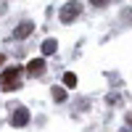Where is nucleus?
Here are the masks:
<instances>
[{"instance_id":"obj_1","label":"nucleus","mask_w":132,"mask_h":132,"mask_svg":"<svg viewBox=\"0 0 132 132\" xmlns=\"http://www.w3.org/2000/svg\"><path fill=\"white\" fill-rule=\"evenodd\" d=\"M19 74H21L19 66H11V69H5L3 77H0V87H3V90H16V87H21Z\"/></svg>"},{"instance_id":"obj_2","label":"nucleus","mask_w":132,"mask_h":132,"mask_svg":"<svg viewBox=\"0 0 132 132\" xmlns=\"http://www.w3.org/2000/svg\"><path fill=\"white\" fill-rule=\"evenodd\" d=\"M79 13H82V5L77 3V0H69V3H66V5L61 8V13H58V19L63 21V24H71V21H74L77 16H79Z\"/></svg>"},{"instance_id":"obj_3","label":"nucleus","mask_w":132,"mask_h":132,"mask_svg":"<svg viewBox=\"0 0 132 132\" xmlns=\"http://www.w3.org/2000/svg\"><path fill=\"white\" fill-rule=\"evenodd\" d=\"M27 74L29 77H42V74H45V61H42V58H32L27 63Z\"/></svg>"},{"instance_id":"obj_4","label":"nucleus","mask_w":132,"mask_h":132,"mask_svg":"<svg viewBox=\"0 0 132 132\" xmlns=\"http://www.w3.org/2000/svg\"><path fill=\"white\" fill-rule=\"evenodd\" d=\"M27 122H29V111H27L24 106H19L16 111H13V119H11V124H13V127H24Z\"/></svg>"},{"instance_id":"obj_5","label":"nucleus","mask_w":132,"mask_h":132,"mask_svg":"<svg viewBox=\"0 0 132 132\" xmlns=\"http://www.w3.org/2000/svg\"><path fill=\"white\" fill-rule=\"evenodd\" d=\"M32 32H35V24L32 21H24V24H19L16 29H13V37L16 40H24V37H29Z\"/></svg>"},{"instance_id":"obj_6","label":"nucleus","mask_w":132,"mask_h":132,"mask_svg":"<svg viewBox=\"0 0 132 132\" xmlns=\"http://www.w3.org/2000/svg\"><path fill=\"white\" fill-rule=\"evenodd\" d=\"M56 50H58V42L56 40H45V42H42V56H53Z\"/></svg>"},{"instance_id":"obj_7","label":"nucleus","mask_w":132,"mask_h":132,"mask_svg":"<svg viewBox=\"0 0 132 132\" xmlns=\"http://www.w3.org/2000/svg\"><path fill=\"white\" fill-rule=\"evenodd\" d=\"M53 101H58V103L66 101V90L63 87H53Z\"/></svg>"},{"instance_id":"obj_8","label":"nucleus","mask_w":132,"mask_h":132,"mask_svg":"<svg viewBox=\"0 0 132 132\" xmlns=\"http://www.w3.org/2000/svg\"><path fill=\"white\" fill-rule=\"evenodd\" d=\"M63 85H66V87H74V85H77V74L66 71V74H63Z\"/></svg>"},{"instance_id":"obj_9","label":"nucleus","mask_w":132,"mask_h":132,"mask_svg":"<svg viewBox=\"0 0 132 132\" xmlns=\"http://www.w3.org/2000/svg\"><path fill=\"white\" fill-rule=\"evenodd\" d=\"M90 5L93 8H103V5H108V0H90Z\"/></svg>"},{"instance_id":"obj_10","label":"nucleus","mask_w":132,"mask_h":132,"mask_svg":"<svg viewBox=\"0 0 132 132\" xmlns=\"http://www.w3.org/2000/svg\"><path fill=\"white\" fill-rule=\"evenodd\" d=\"M5 63V56H3V53H0V66H3Z\"/></svg>"}]
</instances>
